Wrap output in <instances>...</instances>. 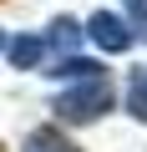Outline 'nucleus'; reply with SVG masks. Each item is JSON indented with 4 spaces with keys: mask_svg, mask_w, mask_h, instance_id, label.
Instances as JSON below:
<instances>
[{
    "mask_svg": "<svg viewBox=\"0 0 147 152\" xmlns=\"http://www.w3.org/2000/svg\"><path fill=\"white\" fill-rule=\"evenodd\" d=\"M112 107H117L112 71H107V76H91V81H71V86H61V91L51 96L56 127H91V122H102Z\"/></svg>",
    "mask_w": 147,
    "mask_h": 152,
    "instance_id": "1",
    "label": "nucleus"
},
{
    "mask_svg": "<svg viewBox=\"0 0 147 152\" xmlns=\"http://www.w3.org/2000/svg\"><path fill=\"white\" fill-rule=\"evenodd\" d=\"M81 26H86V46L102 51V56H127V51L137 46V36H132V26H127L122 10H97V15H86Z\"/></svg>",
    "mask_w": 147,
    "mask_h": 152,
    "instance_id": "2",
    "label": "nucleus"
},
{
    "mask_svg": "<svg viewBox=\"0 0 147 152\" xmlns=\"http://www.w3.org/2000/svg\"><path fill=\"white\" fill-rule=\"evenodd\" d=\"M5 61H10L15 71H46L51 46H46V36H41V31H20V36H10V41H5Z\"/></svg>",
    "mask_w": 147,
    "mask_h": 152,
    "instance_id": "3",
    "label": "nucleus"
},
{
    "mask_svg": "<svg viewBox=\"0 0 147 152\" xmlns=\"http://www.w3.org/2000/svg\"><path fill=\"white\" fill-rule=\"evenodd\" d=\"M41 76H51V81L71 86V81H91V76H107V61H102V56L76 51V56H56V61H46V71H41Z\"/></svg>",
    "mask_w": 147,
    "mask_h": 152,
    "instance_id": "4",
    "label": "nucleus"
},
{
    "mask_svg": "<svg viewBox=\"0 0 147 152\" xmlns=\"http://www.w3.org/2000/svg\"><path fill=\"white\" fill-rule=\"evenodd\" d=\"M41 36H46V46H51V61H56V56H76V51L86 46V26H81L76 15H56Z\"/></svg>",
    "mask_w": 147,
    "mask_h": 152,
    "instance_id": "5",
    "label": "nucleus"
},
{
    "mask_svg": "<svg viewBox=\"0 0 147 152\" xmlns=\"http://www.w3.org/2000/svg\"><path fill=\"white\" fill-rule=\"evenodd\" d=\"M20 152H81V147L71 142V132H66V127L41 122V127H31V132L20 137Z\"/></svg>",
    "mask_w": 147,
    "mask_h": 152,
    "instance_id": "6",
    "label": "nucleus"
},
{
    "mask_svg": "<svg viewBox=\"0 0 147 152\" xmlns=\"http://www.w3.org/2000/svg\"><path fill=\"white\" fill-rule=\"evenodd\" d=\"M122 112L147 127V66H132L127 71V81H122Z\"/></svg>",
    "mask_w": 147,
    "mask_h": 152,
    "instance_id": "7",
    "label": "nucleus"
},
{
    "mask_svg": "<svg viewBox=\"0 0 147 152\" xmlns=\"http://www.w3.org/2000/svg\"><path fill=\"white\" fill-rule=\"evenodd\" d=\"M122 15H127L132 36H137V41H147V0H122Z\"/></svg>",
    "mask_w": 147,
    "mask_h": 152,
    "instance_id": "8",
    "label": "nucleus"
},
{
    "mask_svg": "<svg viewBox=\"0 0 147 152\" xmlns=\"http://www.w3.org/2000/svg\"><path fill=\"white\" fill-rule=\"evenodd\" d=\"M5 41H10V36H5V31H0V56H5Z\"/></svg>",
    "mask_w": 147,
    "mask_h": 152,
    "instance_id": "9",
    "label": "nucleus"
}]
</instances>
